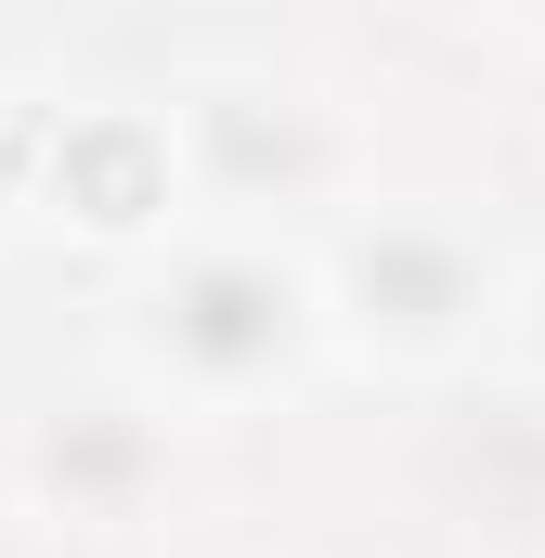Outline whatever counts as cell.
<instances>
[{
    "mask_svg": "<svg viewBox=\"0 0 545 558\" xmlns=\"http://www.w3.org/2000/svg\"><path fill=\"white\" fill-rule=\"evenodd\" d=\"M169 338H182L195 364H221V377H234V364H261L272 338H286V286H272V274H195Z\"/></svg>",
    "mask_w": 545,
    "mask_h": 558,
    "instance_id": "cell-1",
    "label": "cell"
},
{
    "mask_svg": "<svg viewBox=\"0 0 545 558\" xmlns=\"http://www.w3.org/2000/svg\"><path fill=\"white\" fill-rule=\"evenodd\" d=\"M131 468H143V441H131V428H105V416H78L65 441H52V481H65V494H118Z\"/></svg>",
    "mask_w": 545,
    "mask_h": 558,
    "instance_id": "cell-2",
    "label": "cell"
}]
</instances>
